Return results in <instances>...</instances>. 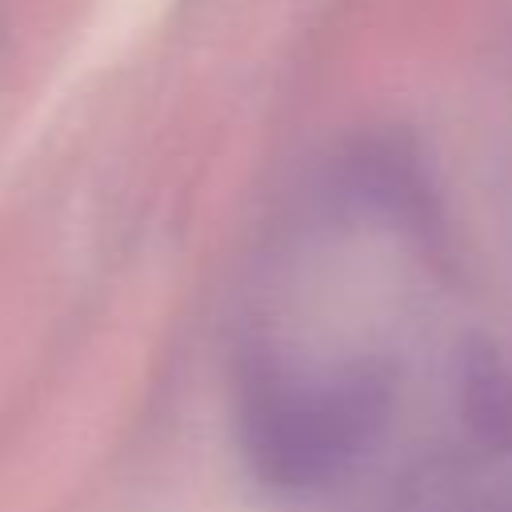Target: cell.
Instances as JSON below:
<instances>
[{"mask_svg":"<svg viewBox=\"0 0 512 512\" xmlns=\"http://www.w3.org/2000/svg\"><path fill=\"white\" fill-rule=\"evenodd\" d=\"M460 512H512V492H488V496L464 504Z\"/></svg>","mask_w":512,"mask_h":512,"instance_id":"3","label":"cell"},{"mask_svg":"<svg viewBox=\"0 0 512 512\" xmlns=\"http://www.w3.org/2000/svg\"><path fill=\"white\" fill-rule=\"evenodd\" d=\"M460 420L480 448L512 456V348L476 344L460 368Z\"/></svg>","mask_w":512,"mask_h":512,"instance_id":"2","label":"cell"},{"mask_svg":"<svg viewBox=\"0 0 512 512\" xmlns=\"http://www.w3.org/2000/svg\"><path fill=\"white\" fill-rule=\"evenodd\" d=\"M392 400V376L372 360L324 368L268 364L240 388V456L272 492H316L380 440Z\"/></svg>","mask_w":512,"mask_h":512,"instance_id":"1","label":"cell"}]
</instances>
